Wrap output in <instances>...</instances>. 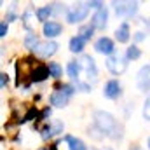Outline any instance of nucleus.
<instances>
[{
    "label": "nucleus",
    "mask_w": 150,
    "mask_h": 150,
    "mask_svg": "<svg viewBox=\"0 0 150 150\" xmlns=\"http://www.w3.org/2000/svg\"><path fill=\"white\" fill-rule=\"evenodd\" d=\"M94 126L107 136L110 138H120V127L117 126L115 119L108 112H103V110H98L94 113Z\"/></svg>",
    "instance_id": "f257e3e1"
},
{
    "label": "nucleus",
    "mask_w": 150,
    "mask_h": 150,
    "mask_svg": "<svg viewBox=\"0 0 150 150\" xmlns=\"http://www.w3.org/2000/svg\"><path fill=\"white\" fill-rule=\"evenodd\" d=\"M107 68L112 72L113 75L122 74L126 68H127V58L126 56H120V54H113L107 59Z\"/></svg>",
    "instance_id": "f03ea898"
},
{
    "label": "nucleus",
    "mask_w": 150,
    "mask_h": 150,
    "mask_svg": "<svg viewBox=\"0 0 150 150\" xmlns=\"http://www.w3.org/2000/svg\"><path fill=\"white\" fill-rule=\"evenodd\" d=\"M79 65H80V68L84 70V74L87 75V79H89V82L93 80H96L98 79V70H96V65H94V59L91 58V56H82L80 59H79Z\"/></svg>",
    "instance_id": "7ed1b4c3"
},
{
    "label": "nucleus",
    "mask_w": 150,
    "mask_h": 150,
    "mask_svg": "<svg viewBox=\"0 0 150 150\" xmlns=\"http://www.w3.org/2000/svg\"><path fill=\"white\" fill-rule=\"evenodd\" d=\"M87 12H89V4L87 2L86 4H77L75 7H72L68 11V23H79V21H82L87 16Z\"/></svg>",
    "instance_id": "20e7f679"
},
{
    "label": "nucleus",
    "mask_w": 150,
    "mask_h": 150,
    "mask_svg": "<svg viewBox=\"0 0 150 150\" xmlns=\"http://www.w3.org/2000/svg\"><path fill=\"white\" fill-rule=\"evenodd\" d=\"M113 5H115L117 16L129 18V16H134L136 11H138V4L136 2H113Z\"/></svg>",
    "instance_id": "39448f33"
},
{
    "label": "nucleus",
    "mask_w": 150,
    "mask_h": 150,
    "mask_svg": "<svg viewBox=\"0 0 150 150\" xmlns=\"http://www.w3.org/2000/svg\"><path fill=\"white\" fill-rule=\"evenodd\" d=\"M58 51V44L56 42H52V40H47V42H40L37 47H35V54L40 56V58H49V56H52L54 52Z\"/></svg>",
    "instance_id": "423d86ee"
},
{
    "label": "nucleus",
    "mask_w": 150,
    "mask_h": 150,
    "mask_svg": "<svg viewBox=\"0 0 150 150\" xmlns=\"http://www.w3.org/2000/svg\"><path fill=\"white\" fill-rule=\"evenodd\" d=\"M107 18H108V12H107L105 7L100 9V11H96V14L93 16L91 26H93V28H98V30H103V28L107 26Z\"/></svg>",
    "instance_id": "0eeeda50"
},
{
    "label": "nucleus",
    "mask_w": 150,
    "mask_h": 150,
    "mask_svg": "<svg viewBox=\"0 0 150 150\" xmlns=\"http://www.w3.org/2000/svg\"><path fill=\"white\" fill-rule=\"evenodd\" d=\"M58 133H63V122H61V120H54L52 124L45 126V127L42 129V138H44V140H49L51 136H54V134H58Z\"/></svg>",
    "instance_id": "6e6552de"
},
{
    "label": "nucleus",
    "mask_w": 150,
    "mask_h": 150,
    "mask_svg": "<svg viewBox=\"0 0 150 150\" xmlns=\"http://www.w3.org/2000/svg\"><path fill=\"white\" fill-rule=\"evenodd\" d=\"M138 87L142 91L150 89V65H145L140 72H138Z\"/></svg>",
    "instance_id": "1a4fd4ad"
},
{
    "label": "nucleus",
    "mask_w": 150,
    "mask_h": 150,
    "mask_svg": "<svg viewBox=\"0 0 150 150\" xmlns=\"http://www.w3.org/2000/svg\"><path fill=\"white\" fill-rule=\"evenodd\" d=\"M49 67H45V65H35L33 67V70H32V82H42V80H45L47 77H49Z\"/></svg>",
    "instance_id": "9d476101"
},
{
    "label": "nucleus",
    "mask_w": 150,
    "mask_h": 150,
    "mask_svg": "<svg viewBox=\"0 0 150 150\" xmlns=\"http://www.w3.org/2000/svg\"><path fill=\"white\" fill-rule=\"evenodd\" d=\"M68 94L65 93V91H56V93H52V96H51V103L54 105V107H58V108H63V107H67L68 105Z\"/></svg>",
    "instance_id": "9b49d317"
},
{
    "label": "nucleus",
    "mask_w": 150,
    "mask_h": 150,
    "mask_svg": "<svg viewBox=\"0 0 150 150\" xmlns=\"http://www.w3.org/2000/svg\"><path fill=\"white\" fill-rule=\"evenodd\" d=\"M96 51L98 52H101V54H112L113 52V42L110 40V38L107 37H101L98 42H96Z\"/></svg>",
    "instance_id": "f8f14e48"
},
{
    "label": "nucleus",
    "mask_w": 150,
    "mask_h": 150,
    "mask_svg": "<svg viewBox=\"0 0 150 150\" xmlns=\"http://www.w3.org/2000/svg\"><path fill=\"white\" fill-rule=\"evenodd\" d=\"M59 33H61V25H59V23H56V21H47V23H44V35L47 38L56 37V35H59Z\"/></svg>",
    "instance_id": "ddd939ff"
},
{
    "label": "nucleus",
    "mask_w": 150,
    "mask_h": 150,
    "mask_svg": "<svg viewBox=\"0 0 150 150\" xmlns=\"http://www.w3.org/2000/svg\"><path fill=\"white\" fill-rule=\"evenodd\" d=\"M120 94V84L117 80H108L107 86H105V96L107 98H117Z\"/></svg>",
    "instance_id": "4468645a"
},
{
    "label": "nucleus",
    "mask_w": 150,
    "mask_h": 150,
    "mask_svg": "<svg viewBox=\"0 0 150 150\" xmlns=\"http://www.w3.org/2000/svg\"><path fill=\"white\" fill-rule=\"evenodd\" d=\"M115 37H117L119 42H127V40H129V25H127V23H122V25L117 28Z\"/></svg>",
    "instance_id": "2eb2a0df"
},
{
    "label": "nucleus",
    "mask_w": 150,
    "mask_h": 150,
    "mask_svg": "<svg viewBox=\"0 0 150 150\" xmlns=\"http://www.w3.org/2000/svg\"><path fill=\"white\" fill-rule=\"evenodd\" d=\"M65 142L68 143L70 150H86V145H84V142H82V140H79V138H74V136H67V138H65Z\"/></svg>",
    "instance_id": "dca6fc26"
},
{
    "label": "nucleus",
    "mask_w": 150,
    "mask_h": 150,
    "mask_svg": "<svg viewBox=\"0 0 150 150\" xmlns=\"http://www.w3.org/2000/svg\"><path fill=\"white\" fill-rule=\"evenodd\" d=\"M23 25H25V28L33 30L35 19H33V11H32V9H26V11H25V14H23Z\"/></svg>",
    "instance_id": "f3484780"
},
{
    "label": "nucleus",
    "mask_w": 150,
    "mask_h": 150,
    "mask_svg": "<svg viewBox=\"0 0 150 150\" xmlns=\"http://www.w3.org/2000/svg\"><path fill=\"white\" fill-rule=\"evenodd\" d=\"M84 44H86V40L77 35V37H74L70 40V51H72V52H80V51L84 49Z\"/></svg>",
    "instance_id": "a211bd4d"
},
{
    "label": "nucleus",
    "mask_w": 150,
    "mask_h": 150,
    "mask_svg": "<svg viewBox=\"0 0 150 150\" xmlns=\"http://www.w3.org/2000/svg\"><path fill=\"white\" fill-rule=\"evenodd\" d=\"M80 65H79V61H70L68 63V75L74 79V80H77L79 82V74H80Z\"/></svg>",
    "instance_id": "6ab92c4d"
},
{
    "label": "nucleus",
    "mask_w": 150,
    "mask_h": 150,
    "mask_svg": "<svg viewBox=\"0 0 150 150\" xmlns=\"http://www.w3.org/2000/svg\"><path fill=\"white\" fill-rule=\"evenodd\" d=\"M38 44H40V42L37 40V35H35V33H32V32H30V33L26 35V38H25V47H26V49L35 51V47H37Z\"/></svg>",
    "instance_id": "aec40b11"
},
{
    "label": "nucleus",
    "mask_w": 150,
    "mask_h": 150,
    "mask_svg": "<svg viewBox=\"0 0 150 150\" xmlns=\"http://www.w3.org/2000/svg\"><path fill=\"white\" fill-rule=\"evenodd\" d=\"M52 14V9L47 5V7H42V9H38L37 11V19L38 21H44V23H47V18Z\"/></svg>",
    "instance_id": "412c9836"
},
{
    "label": "nucleus",
    "mask_w": 150,
    "mask_h": 150,
    "mask_svg": "<svg viewBox=\"0 0 150 150\" xmlns=\"http://www.w3.org/2000/svg\"><path fill=\"white\" fill-rule=\"evenodd\" d=\"M140 54H142V51H140L136 45H131V47H127V51H126V58H127V59H138Z\"/></svg>",
    "instance_id": "4be33fe9"
},
{
    "label": "nucleus",
    "mask_w": 150,
    "mask_h": 150,
    "mask_svg": "<svg viewBox=\"0 0 150 150\" xmlns=\"http://www.w3.org/2000/svg\"><path fill=\"white\" fill-rule=\"evenodd\" d=\"M93 32H94L93 26H82L80 32H79V37H82L84 40H89V38L93 37Z\"/></svg>",
    "instance_id": "5701e85b"
},
{
    "label": "nucleus",
    "mask_w": 150,
    "mask_h": 150,
    "mask_svg": "<svg viewBox=\"0 0 150 150\" xmlns=\"http://www.w3.org/2000/svg\"><path fill=\"white\" fill-rule=\"evenodd\" d=\"M49 72L52 77H59L61 75V67L58 63H49Z\"/></svg>",
    "instance_id": "b1692460"
},
{
    "label": "nucleus",
    "mask_w": 150,
    "mask_h": 150,
    "mask_svg": "<svg viewBox=\"0 0 150 150\" xmlns=\"http://www.w3.org/2000/svg\"><path fill=\"white\" fill-rule=\"evenodd\" d=\"M143 117L150 120V96L147 98V101H145V107H143Z\"/></svg>",
    "instance_id": "393cba45"
},
{
    "label": "nucleus",
    "mask_w": 150,
    "mask_h": 150,
    "mask_svg": "<svg viewBox=\"0 0 150 150\" xmlns=\"http://www.w3.org/2000/svg\"><path fill=\"white\" fill-rule=\"evenodd\" d=\"M61 91H65V93H67L68 96H72L75 89H74V86H63V87H61Z\"/></svg>",
    "instance_id": "a878e982"
},
{
    "label": "nucleus",
    "mask_w": 150,
    "mask_h": 150,
    "mask_svg": "<svg viewBox=\"0 0 150 150\" xmlns=\"http://www.w3.org/2000/svg\"><path fill=\"white\" fill-rule=\"evenodd\" d=\"M7 35V23L4 21L2 25H0V37H5Z\"/></svg>",
    "instance_id": "bb28decb"
},
{
    "label": "nucleus",
    "mask_w": 150,
    "mask_h": 150,
    "mask_svg": "<svg viewBox=\"0 0 150 150\" xmlns=\"http://www.w3.org/2000/svg\"><path fill=\"white\" fill-rule=\"evenodd\" d=\"M0 84H2V87H5V86H7V74L0 75Z\"/></svg>",
    "instance_id": "cd10ccee"
},
{
    "label": "nucleus",
    "mask_w": 150,
    "mask_h": 150,
    "mask_svg": "<svg viewBox=\"0 0 150 150\" xmlns=\"http://www.w3.org/2000/svg\"><path fill=\"white\" fill-rule=\"evenodd\" d=\"M47 115H51V108H45V110L42 112V119H45Z\"/></svg>",
    "instance_id": "c85d7f7f"
},
{
    "label": "nucleus",
    "mask_w": 150,
    "mask_h": 150,
    "mask_svg": "<svg viewBox=\"0 0 150 150\" xmlns=\"http://www.w3.org/2000/svg\"><path fill=\"white\" fill-rule=\"evenodd\" d=\"M136 40H143V33H142V32H140V33H136Z\"/></svg>",
    "instance_id": "c756f323"
},
{
    "label": "nucleus",
    "mask_w": 150,
    "mask_h": 150,
    "mask_svg": "<svg viewBox=\"0 0 150 150\" xmlns=\"http://www.w3.org/2000/svg\"><path fill=\"white\" fill-rule=\"evenodd\" d=\"M56 147H58V145H54V147H51V150H56Z\"/></svg>",
    "instance_id": "7c9ffc66"
},
{
    "label": "nucleus",
    "mask_w": 150,
    "mask_h": 150,
    "mask_svg": "<svg viewBox=\"0 0 150 150\" xmlns=\"http://www.w3.org/2000/svg\"><path fill=\"white\" fill-rule=\"evenodd\" d=\"M149 149H150V140H149Z\"/></svg>",
    "instance_id": "2f4dec72"
},
{
    "label": "nucleus",
    "mask_w": 150,
    "mask_h": 150,
    "mask_svg": "<svg viewBox=\"0 0 150 150\" xmlns=\"http://www.w3.org/2000/svg\"><path fill=\"white\" fill-rule=\"evenodd\" d=\"M40 150H45V149H40Z\"/></svg>",
    "instance_id": "473e14b6"
},
{
    "label": "nucleus",
    "mask_w": 150,
    "mask_h": 150,
    "mask_svg": "<svg viewBox=\"0 0 150 150\" xmlns=\"http://www.w3.org/2000/svg\"><path fill=\"white\" fill-rule=\"evenodd\" d=\"M108 150H110V149H108Z\"/></svg>",
    "instance_id": "72a5a7b5"
}]
</instances>
